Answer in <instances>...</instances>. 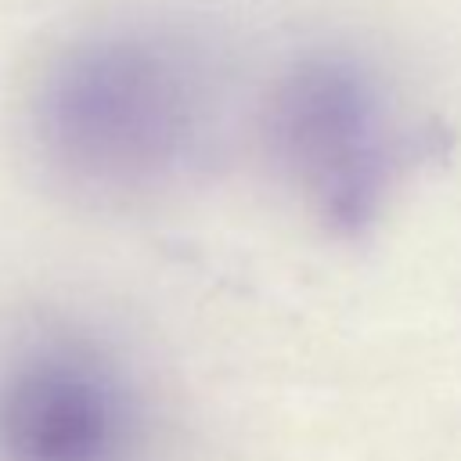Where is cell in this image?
<instances>
[{
	"mask_svg": "<svg viewBox=\"0 0 461 461\" xmlns=\"http://www.w3.org/2000/svg\"><path fill=\"white\" fill-rule=\"evenodd\" d=\"M216 47L173 14H112L58 40L22 101L25 144L58 184L144 202L191 180L216 144Z\"/></svg>",
	"mask_w": 461,
	"mask_h": 461,
	"instance_id": "6da1fadb",
	"label": "cell"
},
{
	"mask_svg": "<svg viewBox=\"0 0 461 461\" xmlns=\"http://www.w3.org/2000/svg\"><path fill=\"white\" fill-rule=\"evenodd\" d=\"M144 411L90 331L43 324L0 353V461H137Z\"/></svg>",
	"mask_w": 461,
	"mask_h": 461,
	"instance_id": "3957f363",
	"label": "cell"
},
{
	"mask_svg": "<svg viewBox=\"0 0 461 461\" xmlns=\"http://www.w3.org/2000/svg\"><path fill=\"white\" fill-rule=\"evenodd\" d=\"M263 144L292 198L321 227L360 234L385 212L429 140L375 61L317 47L274 76Z\"/></svg>",
	"mask_w": 461,
	"mask_h": 461,
	"instance_id": "7a4b0ae2",
	"label": "cell"
}]
</instances>
